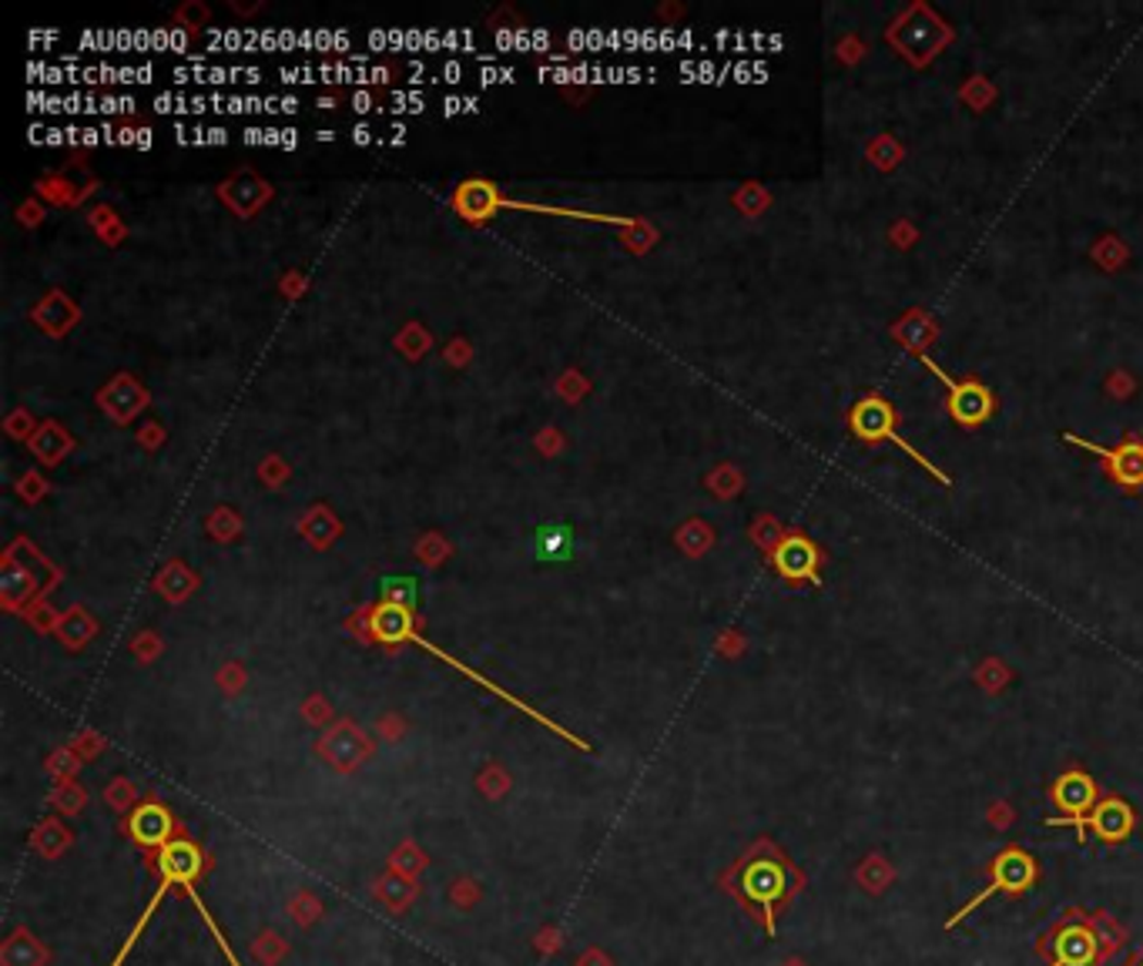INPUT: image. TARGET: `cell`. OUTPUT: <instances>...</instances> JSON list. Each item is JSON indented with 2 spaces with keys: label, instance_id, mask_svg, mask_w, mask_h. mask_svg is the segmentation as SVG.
<instances>
[{
  "label": "cell",
  "instance_id": "cell-7",
  "mask_svg": "<svg viewBox=\"0 0 1143 966\" xmlns=\"http://www.w3.org/2000/svg\"><path fill=\"white\" fill-rule=\"evenodd\" d=\"M124 832H128V839H135V843L145 849H164L172 839H179V822L161 803H145L132 812L128 822H124Z\"/></svg>",
  "mask_w": 1143,
  "mask_h": 966
},
{
  "label": "cell",
  "instance_id": "cell-36",
  "mask_svg": "<svg viewBox=\"0 0 1143 966\" xmlns=\"http://www.w3.org/2000/svg\"><path fill=\"white\" fill-rule=\"evenodd\" d=\"M185 45H188V34H185L182 27H175V30H172V51H182Z\"/></svg>",
  "mask_w": 1143,
  "mask_h": 966
},
{
  "label": "cell",
  "instance_id": "cell-28",
  "mask_svg": "<svg viewBox=\"0 0 1143 966\" xmlns=\"http://www.w3.org/2000/svg\"><path fill=\"white\" fill-rule=\"evenodd\" d=\"M577 966H614V959H611V956H607L604 950H598V946H590L587 953H580Z\"/></svg>",
  "mask_w": 1143,
  "mask_h": 966
},
{
  "label": "cell",
  "instance_id": "cell-30",
  "mask_svg": "<svg viewBox=\"0 0 1143 966\" xmlns=\"http://www.w3.org/2000/svg\"><path fill=\"white\" fill-rule=\"evenodd\" d=\"M517 34H520V30H503V27H500L496 37H493V40H496V51H517Z\"/></svg>",
  "mask_w": 1143,
  "mask_h": 966
},
{
  "label": "cell",
  "instance_id": "cell-37",
  "mask_svg": "<svg viewBox=\"0 0 1143 966\" xmlns=\"http://www.w3.org/2000/svg\"><path fill=\"white\" fill-rule=\"evenodd\" d=\"M205 135H208L211 145H225V142H229V132H225V129H208Z\"/></svg>",
  "mask_w": 1143,
  "mask_h": 966
},
{
  "label": "cell",
  "instance_id": "cell-16",
  "mask_svg": "<svg viewBox=\"0 0 1143 966\" xmlns=\"http://www.w3.org/2000/svg\"><path fill=\"white\" fill-rule=\"evenodd\" d=\"M409 624H413V617H409V611L403 604H383L372 617L376 638L386 641V645H396V641L409 638Z\"/></svg>",
  "mask_w": 1143,
  "mask_h": 966
},
{
  "label": "cell",
  "instance_id": "cell-22",
  "mask_svg": "<svg viewBox=\"0 0 1143 966\" xmlns=\"http://www.w3.org/2000/svg\"><path fill=\"white\" fill-rule=\"evenodd\" d=\"M480 896H483V890H480L477 879H453L450 883V903L459 909H474L480 903Z\"/></svg>",
  "mask_w": 1143,
  "mask_h": 966
},
{
  "label": "cell",
  "instance_id": "cell-29",
  "mask_svg": "<svg viewBox=\"0 0 1143 966\" xmlns=\"http://www.w3.org/2000/svg\"><path fill=\"white\" fill-rule=\"evenodd\" d=\"M48 769L67 782V779H71V772L77 769V762H74V759H67V755H58V759H51V762H48Z\"/></svg>",
  "mask_w": 1143,
  "mask_h": 966
},
{
  "label": "cell",
  "instance_id": "cell-6",
  "mask_svg": "<svg viewBox=\"0 0 1143 966\" xmlns=\"http://www.w3.org/2000/svg\"><path fill=\"white\" fill-rule=\"evenodd\" d=\"M319 751L335 772H356L369 759V738L353 722H339L322 735Z\"/></svg>",
  "mask_w": 1143,
  "mask_h": 966
},
{
  "label": "cell",
  "instance_id": "cell-44",
  "mask_svg": "<svg viewBox=\"0 0 1143 966\" xmlns=\"http://www.w3.org/2000/svg\"><path fill=\"white\" fill-rule=\"evenodd\" d=\"M135 145H138V148H151V132H145V129H142V132H138V138H135Z\"/></svg>",
  "mask_w": 1143,
  "mask_h": 966
},
{
  "label": "cell",
  "instance_id": "cell-26",
  "mask_svg": "<svg viewBox=\"0 0 1143 966\" xmlns=\"http://www.w3.org/2000/svg\"><path fill=\"white\" fill-rule=\"evenodd\" d=\"M443 48H467V51H474L477 48L474 30H446L443 34Z\"/></svg>",
  "mask_w": 1143,
  "mask_h": 966
},
{
  "label": "cell",
  "instance_id": "cell-18",
  "mask_svg": "<svg viewBox=\"0 0 1143 966\" xmlns=\"http://www.w3.org/2000/svg\"><path fill=\"white\" fill-rule=\"evenodd\" d=\"M84 803H88V792H84L77 782H61L54 792H51V806L54 809H61L64 816H74V812H81L84 809Z\"/></svg>",
  "mask_w": 1143,
  "mask_h": 966
},
{
  "label": "cell",
  "instance_id": "cell-14",
  "mask_svg": "<svg viewBox=\"0 0 1143 966\" xmlns=\"http://www.w3.org/2000/svg\"><path fill=\"white\" fill-rule=\"evenodd\" d=\"M416 893H419L416 879H409V876H403V872H393V869H390L383 879H376V883H372V896H376L379 903H386L393 913L409 909V903L416 900Z\"/></svg>",
  "mask_w": 1143,
  "mask_h": 966
},
{
  "label": "cell",
  "instance_id": "cell-42",
  "mask_svg": "<svg viewBox=\"0 0 1143 966\" xmlns=\"http://www.w3.org/2000/svg\"><path fill=\"white\" fill-rule=\"evenodd\" d=\"M151 74H155V68H151V64H142V68H138V84H148Z\"/></svg>",
  "mask_w": 1143,
  "mask_h": 966
},
{
  "label": "cell",
  "instance_id": "cell-19",
  "mask_svg": "<svg viewBox=\"0 0 1143 966\" xmlns=\"http://www.w3.org/2000/svg\"><path fill=\"white\" fill-rule=\"evenodd\" d=\"M58 635L64 638V645H67V648H81L84 641H88V638L95 635V624L88 621V614L74 611V614H67V621H61Z\"/></svg>",
  "mask_w": 1143,
  "mask_h": 966
},
{
  "label": "cell",
  "instance_id": "cell-33",
  "mask_svg": "<svg viewBox=\"0 0 1143 966\" xmlns=\"http://www.w3.org/2000/svg\"><path fill=\"white\" fill-rule=\"evenodd\" d=\"M459 111H467V98H446V101H443V114H446V118H453V114H459Z\"/></svg>",
  "mask_w": 1143,
  "mask_h": 966
},
{
  "label": "cell",
  "instance_id": "cell-11",
  "mask_svg": "<svg viewBox=\"0 0 1143 966\" xmlns=\"http://www.w3.org/2000/svg\"><path fill=\"white\" fill-rule=\"evenodd\" d=\"M48 963V950L30 930H14L4 946H0V966H45Z\"/></svg>",
  "mask_w": 1143,
  "mask_h": 966
},
{
  "label": "cell",
  "instance_id": "cell-4",
  "mask_svg": "<svg viewBox=\"0 0 1143 966\" xmlns=\"http://www.w3.org/2000/svg\"><path fill=\"white\" fill-rule=\"evenodd\" d=\"M852 430L862 437V440H893L899 450H906L912 460H915V464L919 467H925V474H933L943 487H949L952 480L946 477V474H939L933 464H929V460L925 456H919L899 433H896V413H893V406H888L885 400H878V396H872V400H862L856 409H852Z\"/></svg>",
  "mask_w": 1143,
  "mask_h": 966
},
{
  "label": "cell",
  "instance_id": "cell-24",
  "mask_svg": "<svg viewBox=\"0 0 1143 966\" xmlns=\"http://www.w3.org/2000/svg\"><path fill=\"white\" fill-rule=\"evenodd\" d=\"M105 803H108L111 809H118V812L135 809V788H132V782H128V779H118V782L105 792Z\"/></svg>",
  "mask_w": 1143,
  "mask_h": 966
},
{
  "label": "cell",
  "instance_id": "cell-15",
  "mask_svg": "<svg viewBox=\"0 0 1143 966\" xmlns=\"http://www.w3.org/2000/svg\"><path fill=\"white\" fill-rule=\"evenodd\" d=\"M30 846L45 859H61L67 853V846H71V829L61 819H45L34 829Z\"/></svg>",
  "mask_w": 1143,
  "mask_h": 966
},
{
  "label": "cell",
  "instance_id": "cell-43",
  "mask_svg": "<svg viewBox=\"0 0 1143 966\" xmlns=\"http://www.w3.org/2000/svg\"><path fill=\"white\" fill-rule=\"evenodd\" d=\"M282 111H285V114H295V111H299V101H295V98H282Z\"/></svg>",
  "mask_w": 1143,
  "mask_h": 966
},
{
  "label": "cell",
  "instance_id": "cell-3",
  "mask_svg": "<svg viewBox=\"0 0 1143 966\" xmlns=\"http://www.w3.org/2000/svg\"><path fill=\"white\" fill-rule=\"evenodd\" d=\"M1033 879H1036V863H1033V856H1030L1027 849H1020V846L1003 849V853L993 859V866H990V886L980 890L959 913H952V916L946 919V930L959 927V922H962L966 916L976 913L993 893H1009V896H1016V893H1023L1027 886H1033Z\"/></svg>",
  "mask_w": 1143,
  "mask_h": 966
},
{
  "label": "cell",
  "instance_id": "cell-34",
  "mask_svg": "<svg viewBox=\"0 0 1143 966\" xmlns=\"http://www.w3.org/2000/svg\"><path fill=\"white\" fill-rule=\"evenodd\" d=\"M550 40H554V37H550V30H543V27L533 30V48L537 51H550Z\"/></svg>",
  "mask_w": 1143,
  "mask_h": 966
},
{
  "label": "cell",
  "instance_id": "cell-12",
  "mask_svg": "<svg viewBox=\"0 0 1143 966\" xmlns=\"http://www.w3.org/2000/svg\"><path fill=\"white\" fill-rule=\"evenodd\" d=\"M775 564H778V571H782L785 577H791V580H798V577H809V580H815V584H819L815 551H812V543H806L801 537H795V540H785V543H782V551L775 554Z\"/></svg>",
  "mask_w": 1143,
  "mask_h": 966
},
{
  "label": "cell",
  "instance_id": "cell-27",
  "mask_svg": "<svg viewBox=\"0 0 1143 966\" xmlns=\"http://www.w3.org/2000/svg\"><path fill=\"white\" fill-rule=\"evenodd\" d=\"M561 946H564V940H561V930H557V927L540 930V937H537V950H540V953H557Z\"/></svg>",
  "mask_w": 1143,
  "mask_h": 966
},
{
  "label": "cell",
  "instance_id": "cell-13",
  "mask_svg": "<svg viewBox=\"0 0 1143 966\" xmlns=\"http://www.w3.org/2000/svg\"><path fill=\"white\" fill-rule=\"evenodd\" d=\"M1067 443H1077V447H1083V450H1090V453H1099V456H1104V460H1110V467H1114V477H1117L1120 484H1127V487H1133V477H1130L1127 464H1133V467H1143V443H1136V440L1123 443L1120 450H1104V447H1096V443H1086V440H1080L1077 433H1067Z\"/></svg>",
  "mask_w": 1143,
  "mask_h": 966
},
{
  "label": "cell",
  "instance_id": "cell-41",
  "mask_svg": "<svg viewBox=\"0 0 1143 966\" xmlns=\"http://www.w3.org/2000/svg\"><path fill=\"white\" fill-rule=\"evenodd\" d=\"M98 135H101V132H95V129H84V132H81V142H84V145H98Z\"/></svg>",
  "mask_w": 1143,
  "mask_h": 966
},
{
  "label": "cell",
  "instance_id": "cell-17",
  "mask_svg": "<svg viewBox=\"0 0 1143 966\" xmlns=\"http://www.w3.org/2000/svg\"><path fill=\"white\" fill-rule=\"evenodd\" d=\"M390 869H393V872H403V876H409V879H416L422 869H427V856H422V849H419L416 843H403V846L393 849Z\"/></svg>",
  "mask_w": 1143,
  "mask_h": 966
},
{
  "label": "cell",
  "instance_id": "cell-20",
  "mask_svg": "<svg viewBox=\"0 0 1143 966\" xmlns=\"http://www.w3.org/2000/svg\"><path fill=\"white\" fill-rule=\"evenodd\" d=\"M285 953H288V943L279 933H262L256 943H251V956H256L259 963H266V966H279V959Z\"/></svg>",
  "mask_w": 1143,
  "mask_h": 966
},
{
  "label": "cell",
  "instance_id": "cell-32",
  "mask_svg": "<svg viewBox=\"0 0 1143 966\" xmlns=\"http://www.w3.org/2000/svg\"><path fill=\"white\" fill-rule=\"evenodd\" d=\"M369 45H372L376 51H390V30H372V34H369Z\"/></svg>",
  "mask_w": 1143,
  "mask_h": 966
},
{
  "label": "cell",
  "instance_id": "cell-10",
  "mask_svg": "<svg viewBox=\"0 0 1143 966\" xmlns=\"http://www.w3.org/2000/svg\"><path fill=\"white\" fill-rule=\"evenodd\" d=\"M949 393H952V403H949L952 416L959 419L962 427L980 424V419H986L990 409H993V396L980 383H956Z\"/></svg>",
  "mask_w": 1143,
  "mask_h": 966
},
{
  "label": "cell",
  "instance_id": "cell-38",
  "mask_svg": "<svg viewBox=\"0 0 1143 966\" xmlns=\"http://www.w3.org/2000/svg\"><path fill=\"white\" fill-rule=\"evenodd\" d=\"M369 138H372L369 124H359V129L353 132V142H356V145H369Z\"/></svg>",
  "mask_w": 1143,
  "mask_h": 966
},
{
  "label": "cell",
  "instance_id": "cell-39",
  "mask_svg": "<svg viewBox=\"0 0 1143 966\" xmlns=\"http://www.w3.org/2000/svg\"><path fill=\"white\" fill-rule=\"evenodd\" d=\"M245 142H248V145H259V142L266 145V132H259V129H248V132H245Z\"/></svg>",
  "mask_w": 1143,
  "mask_h": 966
},
{
  "label": "cell",
  "instance_id": "cell-1",
  "mask_svg": "<svg viewBox=\"0 0 1143 966\" xmlns=\"http://www.w3.org/2000/svg\"><path fill=\"white\" fill-rule=\"evenodd\" d=\"M208 856L192 843V839H185V835H179V839H172V843H168L164 849H158V869H161V886H158V893L151 896V903L145 906V913H142V919L135 922V930H132V937L128 940H124V946H121V953L114 956V963L111 966H121L124 963V956H128L132 950H135V943L142 940V933H145V927H148V919L155 916V909H158V903L168 896V890H172V886H182L185 890V896L195 903V909L201 913V919L208 922V930H211V937H216V943L222 946V953L229 956V963L232 966H242L238 963V956L232 953V946H229V940L222 937V930H219V922L216 919H211V913L205 909V903L198 900V893H195V883H198V879L208 872Z\"/></svg>",
  "mask_w": 1143,
  "mask_h": 966
},
{
  "label": "cell",
  "instance_id": "cell-23",
  "mask_svg": "<svg viewBox=\"0 0 1143 966\" xmlns=\"http://www.w3.org/2000/svg\"><path fill=\"white\" fill-rule=\"evenodd\" d=\"M480 792L487 795V799H503L506 792H511V775H506L503 769L490 766L487 772H480Z\"/></svg>",
  "mask_w": 1143,
  "mask_h": 966
},
{
  "label": "cell",
  "instance_id": "cell-8",
  "mask_svg": "<svg viewBox=\"0 0 1143 966\" xmlns=\"http://www.w3.org/2000/svg\"><path fill=\"white\" fill-rule=\"evenodd\" d=\"M1096 963V940L1083 922H1070L1056 940V959L1053 966H1093Z\"/></svg>",
  "mask_w": 1143,
  "mask_h": 966
},
{
  "label": "cell",
  "instance_id": "cell-5",
  "mask_svg": "<svg viewBox=\"0 0 1143 966\" xmlns=\"http://www.w3.org/2000/svg\"><path fill=\"white\" fill-rule=\"evenodd\" d=\"M1046 826H1073L1077 832H1080V839H1083V843H1086V829L1090 832H1096L1099 839H1104V843H1123V839L1133 832V826H1136V816H1133V809L1123 803V799H1104V803H1096L1086 816H1080V819H1070V816H1053V819H1046Z\"/></svg>",
  "mask_w": 1143,
  "mask_h": 966
},
{
  "label": "cell",
  "instance_id": "cell-31",
  "mask_svg": "<svg viewBox=\"0 0 1143 966\" xmlns=\"http://www.w3.org/2000/svg\"><path fill=\"white\" fill-rule=\"evenodd\" d=\"M349 105H353V111L366 114V111H372V108H376V98H372L369 91H356V95L349 98Z\"/></svg>",
  "mask_w": 1143,
  "mask_h": 966
},
{
  "label": "cell",
  "instance_id": "cell-40",
  "mask_svg": "<svg viewBox=\"0 0 1143 966\" xmlns=\"http://www.w3.org/2000/svg\"><path fill=\"white\" fill-rule=\"evenodd\" d=\"M295 145H299V135H295L292 129H285L282 132V148H295Z\"/></svg>",
  "mask_w": 1143,
  "mask_h": 966
},
{
  "label": "cell",
  "instance_id": "cell-35",
  "mask_svg": "<svg viewBox=\"0 0 1143 966\" xmlns=\"http://www.w3.org/2000/svg\"><path fill=\"white\" fill-rule=\"evenodd\" d=\"M443 77H446L450 84H456V81L463 77V68H459L456 61H446V64H443Z\"/></svg>",
  "mask_w": 1143,
  "mask_h": 966
},
{
  "label": "cell",
  "instance_id": "cell-25",
  "mask_svg": "<svg viewBox=\"0 0 1143 966\" xmlns=\"http://www.w3.org/2000/svg\"><path fill=\"white\" fill-rule=\"evenodd\" d=\"M155 108L161 111V114H188L192 111V98H182V95H158L155 98Z\"/></svg>",
  "mask_w": 1143,
  "mask_h": 966
},
{
  "label": "cell",
  "instance_id": "cell-21",
  "mask_svg": "<svg viewBox=\"0 0 1143 966\" xmlns=\"http://www.w3.org/2000/svg\"><path fill=\"white\" fill-rule=\"evenodd\" d=\"M288 916H292V922H299V927H312V922L322 916V903L309 893H299L288 903Z\"/></svg>",
  "mask_w": 1143,
  "mask_h": 966
},
{
  "label": "cell",
  "instance_id": "cell-2",
  "mask_svg": "<svg viewBox=\"0 0 1143 966\" xmlns=\"http://www.w3.org/2000/svg\"><path fill=\"white\" fill-rule=\"evenodd\" d=\"M738 893L741 900L758 909L761 922H765V933L775 937L778 927H775V909L778 903L788 896V872L782 863L775 859H751L741 866V876H738Z\"/></svg>",
  "mask_w": 1143,
  "mask_h": 966
},
{
  "label": "cell",
  "instance_id": "cell-9",
  "mask_svg": "<svg viewBox=\"0 0 1143 966\" xmlns=\"http://www.w3.org/2000/svg\"><path fill=\"white\" fill-rule=\"evenodd\" d=\"M1093 795H1096V788H1093L1090 775H1083V772H1067L1053 788L1056 806H1060L1064 816H1070V819H1080L1093 809Z\"/></svg>",
  "mask_w": 1143,
  "mask_h": 966
}]
</instances>
